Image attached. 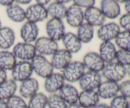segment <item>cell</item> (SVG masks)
<instances>
[{
    "label": "cell",
    "mask_w": 130,
    "mask_h": 108,
    "mask_svg": "<svg viewBox=\"0 0 130 108\" xmlns=\"http://www.w3.org/2000/svg\"><path fill=\"white\" fill-rule=\"evenodd\" d=\"M124 9L127 13L130 14V0L126 1L125 3H124Z\"/></svg>",
    "instance_id": "44"
},
{
    "label": "cell",
    "mask_w": 130,
    "mask_h": 108,
    "mask_svg": "<svg viewBox=\"0 0 130 108\" xmlns=\"http://www.w3.org/2000/svg\"><path fill=\"white\" fill-rule=\"evenodd\" d=\"M14 1H12V0H0V5L4 6H6L7 8L12 5Z\"/></svg>",
    "instance_id": "40"
},
{
    "label": "cell",
    "mask_w": 130,
    "mask_h": 108,
    "mask_svg": "<svg viewBox=\"0 0 130 108\" xmlns=\"http://www.w3.org/2000/svg\"><path fill=\"white\" fill-rule=\"evenodd\" d=\"M119 26L124 30L130 32V14L126 13L122 15L119 20Z\"/></svg>",
    "instance_id": "37"
},
{
    "label": "cell",
    "mask_w": 130,
    "mask_h": 108,
    "mask_svg": "<svg viewBox=\"0 0 130 108\" xmlns=\"http://www.w3.org/2000/svg\"><path fill=\"white\" fill-rule=\"evenodd\" d=\"M12 53L20 61L30 62L36 55V50L34 44L24 42L19 43L14 46Z\"/></svg>",
    "instance_id": "4"
},
{
    "label": "cell",
    "mask_w": 130,
    "mask_h": 108,
    "mask_svg": "<svg viewBox=\"0 0 130 108\" xmlns=\"http://www.w3.org/2000/svg\"><path fill=\"white\" fill-rule=\"evenodd\" d=\"M7 108H27V104L23 98L18 95H14L6 100Z\"/></svg>",
    "instance_id": "34"
},
{
    "label": "cell",
    "mask_w": 130,
    "mask_h": 108,
    "mask_svg": "<svg viewBox=\"0 0 130 108\" xmlns=\"http://www.w3.org/2000/svg\"><path fill=\"white\" fill-rule=\"evenodd\" d=\"M6 13L8 17L16 23L23 22L25 18V10L14 1L13 3L6 8Z\"/></svg>",
    "instance_id": "25"
},
{
    "label": "cell",
    "mask_w": 130,
    "mask_h": 108,
    "mask_svg": "<svg viewBox=\"0 0 130 108\" xmlns=\"http://www.w3.org/2000/svg\"><path fill=\"white\" fill-rule=\"evenodd\" d=\"M66 28L60 19L52 18L46 24V32L48 38L56 42L62 40L66 34Z\"/></svg>",
    "instance_id": "5"
},
{
    "label": "cell",
    "mask_w": 130,
    "mask_h": 108,
    "mask_svg": "<svg viewBox=\"0 0 130 108\" xmlns=\"http://www.w3.org/2000/svg\"><path fill=\"white\" fill-rule=\"evenodd\" d=\"M48 104V97L42 92H38L29 99L27 108H46Z\"/></svg>",
    "instance_id": "30"
},
{
    "label": "cell",
    "mask_w": 130,
    "mask_h": 108,
    "mask_svg": "<svg viewBox=\"0 0 130 108\" xmlns=\"http://www.w3.org/2000/svg\"><path fill=\"white\" fill-rule=\"evenodd\" d=\"M92 108H110V107L109 105L105 104V103H99L93 107Z\"/></svg>",
    "instance_id": "42"
},
{
    "label": "cell",
    "mask_w": 130,
    "mask_h": 108,
    "mask_svg": "<svg viewBox=\"0 0 130 108\" xmlns=\"http://www.w3.org/2000/svg\"><path fill=\"white\" fill-rule=\"evenodd\" d=\"M36 52L39 55L43 56L53 55L58 50V45L57 42L47 37H40L34 42Z\"/></svg>",
    "instance_id": "6"
},
{
    "label": "cell",
    "mask_w": 130,
    "mask_h": 108,
    "mask_svg": "<svg viewBox=\"0 0 130 108\" xmlns=\"http://www.w3.org/2000/svg\"><path fill=\"white\" fill-rule=\"evenodd\" d=\"M94 27L86 22H83L77 27V36L82 43H89L94 36Z\"/></svg>",
    "instance_id": "28"
},
{
    "label": "cell",
    "mask_w": 130,
    "mask_h": 108,
    "mask_svg": "<svg viewBox=\"0 0 130 108\" xmlns=\"http://www.w3.org/2000/svg\"><path fill=\"white\" fill-rule=\"evenodd\" d=\"M128 108H130V100L129 101V102H128Z\"/></svg>",
    "instance_id": "49"
},
{
    "label": "cell",
    "mask_w": 130,
    "mask_h": 108,
    "mask_svg": "<svg viewBox=\"0 0 130 108\" xmlns=\"http://www.w3.org/2000/svg\"><path fill=\"white\" fill-rule=\"evenodd\" d=\"M15 2L18 5H29L31 1L30 0H17V1H15Z\"/></svg>",
    "instance_id": "43"
},
{
    "label": "cell",
    "mask_w": 130,
    "mask_h": 108,
    "mask_svg": "<svg viewBox=\"0 0 130 108\" xmlns=\"http://www.w3.org/2000/svg\"><path fill=\"white\" fill-rule=\"evenodd\" d=\"M7 80V74L4 70L0 69V85Z\"/></svg>",
    "instance_id": "39"
},
{
    "label": "cell",
    "mask_w": 130,
    "mask_h": 108,
    "mask_svg": "<svg viewBox=\"0 0 130 108\" xmlns=\"http://www.w3.org/2000/svg\"><path fill=\"white\" fill-rule=\"evenodd\" d=\"M101 75L107 81L118 83L126 76V68L114 61L105 65Z\"/></svg>",
    "instance_id": "1"
},
{
    "label": "cell",
    "mask_w": 130,
    "mask_h": 108,
    "mask_svg": "<svg viewBox=\"0 0 130 108\" xmlns=\"http://www.w3.org/2000/svg\"><path fill=\"white\" fill-rule=\"evenodd\" d=\"M100 10L105 18L115 19L120 15L121 10L119 3L114 0H102L100 2Z\"/></svg>",
    "instance_id": "19"
},
{
    "label": "cell",
    "mask_w": 130,
    "mask_h": 108,
    "mask_svg": "<svg viewBox=\"0 0 130 108\" xmlns=\"http://www.w3.org/2000/svg\"><path fill=\"white\" fill-rule=\"evenodd\" d=\"M0 108H7L6 101L0 99Z\"/></svg>",
    "instance_id": "46"
},
{
    "label": "cell",
    "mask_w": 130,
    "mask_h": 108,
    "mask_svg": "<svg viewBox=\"0 0 130 108\" xmlns=\"http://www.w3.org/2000/svg\"><path fill=\"white\" fill-rule=\"evenodd\" d=\"M116 62L124 67L130 66V50L119 49L117 50L115 57Z\"/></svg>",
    "instance_id": "33"
},
{
    "label": "cell",
    "mask_w": 130,
    "mask_h": 108,
    "mask_svg": "<svg viewBox=\"0 0 130 108\" xmlns=\"http://www.w3.org/2000/svg\"><path fill=\"white\" fill-rule=\"evenodd\" d=\"M15 41V32L9 27H2L0 29V48L6 50L13 45Z\"/></svg>",
    "instance_id": "24"
},
{
    "label": "cell",
    "mask_w": 130,
    "mask_h": 108,
    "mask_svg": "<svg viewBox=\"0 0 130 108\" xmlns=\"http://www.w3.org/2000/svg\"><path fill=\"white\" fill-rule=\"evenodd\" d=\"M72 53L65 49H58L52 55L51 64L53 69L62 70L72 62Z\"/></svg>",
    "instance_id": "13"
},
{
    "label": "cell",
    "mask_w": 130,
    "mask_h": 108,
    "mask_svg": "<svg viewBox=\"0 0 130 108\" xmlns=\"http://www.w3.org/2000/svg\"><path fill=\"white\" fill-rule=\"evenodd\" d=\"M85 67L82 62L72 61L62 71V74L65 81L69 83L79 81L85 72Z\"/></svg>",
    "instance_id": "3"
},
{
    "label": "cell",
    "mask_w": 130,
    "mask_h": 108,
    "mask_svg": "<svg viewBox=\"0 0 130 108\" xmlns=\"http://www.w3.org/2000/svg\"><path fill=\"white\" fill-rule=\"evenodd\" d=\"M115 43L119 49L130 50V32L121 31L115 39Z\"/></svg>",
    "instance_id": "31"
},
{
    "label": "cell",
    "mask_w": 130,
    "mask_h": 108,
    "mask_svg": "<svg viewBox=\"0 0 130 108\" xmlns=\"http://www.w3.org/2000/svg\"><path fill=\"white\" fill-rule=\"evenodd\" d=\"M129 100L121 95H118L112 99L110 108H128Z\"/></svg>",
    "instance_id": "35"
},
{
    "label": "cell",
    "mask_w": 130,
    "mask_h": 108,
    "mask_svg": "<svg viewBox=\"0 0 130 108\" xmlns=\"http://www.w3.org/2000/svg\"><path fill=\"white\" fill-rule=\"evenodd\" d=\"M68 108H86V107L83 106V105H81V104H79L78 102H77V103H76V104L69 105Z\"/></svg>",
    "instance_id": "45"
},
{
    "label": "cell",
    "mask_w": 130,
    "mask_h": 108,
    "mask_svg": "<svg viewBox=\"0 0 130 108\" xmlns=\"http://www.w3.org/2000/svg\"><path fill=\"white\" fill-rule=\"evenodd\" d=\"M65 81H66L62 73L53 72L50 76L46 78L44 81V90L50 94H56L63 86Z\"/></svg>",
    "instance_id": "16"
},
{
    "label": "cell",
    "mask_w": 130,
    "mask_h": 108,
    "mask_svg": "<svg viewBox=\"0 0 130 108\" xmlns=\"http://www.w3.org/2000/svg\"><path fill=\"white\" fill-rule=\"evenodd\" d=\"M17 90V85L16 81L12 79H7L0 85V99L6 101L15 95Z\"/></svg>",
    "instance_id": "26"
},
{
    "label": "cell",
    "mask_w": 130,
    "mask_h": 108,
    "mask_svg": "<svg viewBox=\"0 0 130 108\" xmlns=\"http://www.w3.org/2000/svg\"><path fill=\"white\" fill-rule=\"evenodd\" d=\"M84 18L87 24L94 27H100L105 24V16L100 8L93 6L84 11Z\"/></svg>",
    "instance_id": "15"
},
{
    "label": "cell",
    "mask_w": 130,
    "mask_h": 108,
    "mask_svg": "<svg viewBox=\"0 0 130 108\" xmlns=\"http://www.w3.org/2000/svg\"><path fill=\"white\" fill-rule=\"evenodd\" d=\"M65 18L70 26L77 28L83 23L85 20L84 11L82 8L73 3L67 8Z\"/></svg>",
    "instance_id": "12"
},
{
    "label": "cell",
    "mask_w": 130,
    "mask_h": 108,
    "mask_svg": "<svg viewBox=\"0 0 130 108\" xmlns=\"http://www.w3.org/2000/svg\"><path fill=\"white\" fill-rule=\"evenodd\" d=\"M74 4L76 5L81 8L88 9L94 6L95 1L94 0H75L73 1Z\"/></svg>",
    "instance_id": "38"
},
{
    "label": "cell",
    "mask_w": 130,
    "mask_h": 108,
    "mask_svg": "<svg viewBox=\"0 0 130 108\" xmlns=\"http://www.w3.org/2000/svg\"><path fill=\"white\" fill-rule=\"evenodd\" d=\"M62 41L65 50L71 53H77L81 50L82 43L74 33H66Z\"/></svg>",
    "instance_id": "22"
},
{
    "label": "cell",
    "mask_w": 130,
    "mask_h": 108,
    "mask_svg": "<svg viewBox=\"0 0 130 108\" xmlns=\"http://www.w3.org/2000/svg\"><path fill=\"white\" fill-rule=\"evenodd\" d=\"M99 100L96 90H83L79 94L78 103L86 108H92L99 104Z\"/></svg>",
    "instance_id": "21"
},
{
    "label": "cell",
    "mask_w": 130,
    "mask_h": 108,
    "mask_svg": "<svg viewBox=\"0 0 130 108\" xmlns=\"http://www.w3.org/2000/svg\"><path fill=\"white\" fill-rule=\"evenodd\" d=\"M99 97L103 99H112L118 95L119 85L118 83L107 81L102 82L96 90Z\"/></svg>",
    "instance_id": "14"
},
{
    "label": "cell",
    "mask_w": 130,
    "mask_h": 108,
    "mask_svg": "<svg viewBox=\"0 0 130 108\" xmlns=\"http://www.w3.org/2000/svg\"><path fill=\"white\" fill-rule=\"evenodd\" d=\"M116 52L115 44L112 41L102 42L99 47V54L105 64L114 62Z\"/></svg>",
    "instance_id": "23"
},
{
    "label": "cell",
    "mask_w": 130,
    "mask_h": 108,
    "mask_svg": "<svg viewBox=\"0 0 130 108\" xmlns=\"http://www.w3.org/2000/svg\"><path fill=\"white\" fill-rule=\"evenodd\" d=\"M20 37L24 43H32L37 40L39 34V28L35 23L27 22L20 28Z\"/></svg>",
    "instance_id": "18"
},
{
    "label": "cell",
    "mask_w": 130,
    "mask_h": 108,
    "mask_svg": "<svg viewBox=\"0 0 130 108\" xmlns=\"http://www.w3.org/2000/svg\"><path fill=\"white\" fill-rule=\"evenodd\" d=\"M48 108H68L69 105L57 94H50L48 97Z\"/></svg>",
    "instance_id": "32"
},
{
    "label": "cell",
    "mask_w": 130,
    "mask_h": 108,
    "mask_svg": "<svg viewBox=\"0 0 130 108\" xmlns=\"http://www.w3.org/2000/svg\"><path fill=\"white\" fill-rule=\"evenodd\" d=\"M121 32V27L119 24L116 22H109L104 24L99 27L96 32L97 37L102 42L112 41L116 38Z\"/></svg>",
    "instance_id": "9"
},
{
    "label": "cell",
    "mask_w": 130,
    "mask_h": 108,
    "mask_svg": "<svg viewBox=\"0 0 130 108\" xmlns=\"http://www.w3.org/2000/svg\"><path fill=\"white\" fill-rule=\"evenodd\" d=\"M50 1H48V0H37L36 4L40 5V6H43V7H45L46 5L50 4Z\"/></svg>",
    "instance_id": "41"
},
{
    "label": "cell",
    "mask_w": 130,
    "mask_h": 108,
    "mask_svg": "<svg viewBox=\"0 0 130 108\" xmlns=\"http://www.w3.org/2000/svg\"><path fill=\"white\" fill-rule=\"evenodd\" d=\"M119 92L127 99H130V80H124L119 85Z\"/></svg>",
    "instance_id": "36"
},
{
    "label": "cell",
    "mask_w": 130,
    "mask_h": 108,
    "mask_svg": "<svg viewBox=\"0 0 130 108\" xmlns=\"http://www.w3.org/2000/svg\"><path fill=\"white\" fill-rule=\"evenodd\" d=\"M79 94L77 88L69 83H65L58 91V95L68 105L78 102Z\"/></svg>",
    "instance_id": "20"
},
{
    "label": "cell",
    "mask_w": 130,
    "mask_h": 108,
    "mask_svg": "<svg viewBox=\"0 0 130 108\" xmlns=\"http://www.w3.org/2000/svg\"><path fill=\"white\" fill-rule=\"evenodd\" d=\"M83 64L88 71L94 72H102L105 64L100 55L96 52H90L85 55L83 58Z\"/></svg>",
    "instance_id": "11"
},
{
    "label": "cell",
    "mask_w": 130,
    "mask_h": 108,
    "mask_svg": "<svg viewBox=\"0 0 130 108\" xmlns=\"http://www.w3.org/2000/svg\"><path fill=\"white\" fill-rule=\"evenodd\" d=\"M48 17L46 8L36 3L29 6L25 10V18L27 22L36 24L37 22L44 21Z\"/></svg>",
    "instance_id": "10"
},
{
    "label": "cell",
    "mask_w": 130,
    "mask_h": 108,
    "mask_svg": "<svg viewBox=\"0 0 130 108\" xmlns=\"http://www.w3.org/2000/svg\"><path fill=\"white\" fill-rule=\"evenodd\" d=\"M126 74H128L130 78V66L128 67V68H126Z\"/></svg>",
    "instance_id": "47"
},
{
    "label": "cell",
    "mask_w": 130,
    "mask_h": 108,
    "mask_svg": "<svg viewBox=\"0 0 130 108\" xmlns=\"http://www.w3.org/2000/svg\"><path fill=\"white\" fill-rule=\"evenodd\" d=\"M17 63V58L11 52L0 51V69L4 71H11Z\"/></svg>",
    "instance_id": "29"
},
{
    "label": "cell",
    "mask_w": 130,
    "mask_h": 108,
    "mask_svg": "<svg viewBox=\"0 0 130 108\" xmlns=\"http://www.w3.org/2000/svg\"><path fill=\"white\" fill-rule=\"evenodd\" d=\"M33 72L38 76L46 78L53 72V67L51 62L44 56L36 55L30 61Z\"/></svg>",
    "instance_id": "2"
},
{
    "label": "cell",
    "mask_w": 130,
    "mask_h": 108,
    "mask_svg": "<svg viewBox=\"0 0 130 108\" xmlns=\"http://www.w3.org/2000/svg\"><path fill=\"white\" fill-rule=\"evenodd\" d=\"M39 88V82L33 78L22 81L19 86L20 96L24 99H30L38 93Z\"/></svg>",
    "instance_id": "17"
},
{
    "label": "cell",
    "mask_w": 130,
    "mask_h": 108,
    "mask_svg": "<svg viewBox=\"0 0 130 108\" xmlns=\"http://www.w3.org/2000/svg\"><path fill=\"white\" fill-rule=\"evenodd\" d=\"M33 70L30 62L19 61L11 70L12 80L15 81L22 82L25 80L31 78Z\"/></svg>",
    "instance_id": "8"
},
{
    "label": "cell",
    "mask_w": 130,
    "mask_h": 108,
    "mask_svg": "<svg viewBox=\"0 0 130 108\" xmlns=\"http://www.w3.org/2000/svg\"><path fill=\"white\" fill-rule=\"evenodd\" d=\"M102 82V75L99 72L88 71L79 80V85L83 90H95Z\"/></svg>",
    "instance_id": "7"
},
{
    "label": "cell",
    "mask_w": 130,
    "mask_h": 108,
    "mask_svg": "<svg viewBox=\"0 0 130 108\" xmlns=\"http://www.w3.org/2000/svg\"><path fill=\"white\" fill-rule=\"evenodd\" d=\"M46 9L48 15L51 17L60 20L66 17L67 10V8L66 5L59 1H56L50 3Z\"/></svg>",
    "instance_id": "27"
},
{
    "label": "cell",
    "mask_w": 130,
    "mask_h": 108,
    "mask_svg": "<svg viewBox=\"0 0 130 108\" xmlns=\"http://www.w3.org/2000/svg\"><path fill=\"white\" fill-rule=\"evenodd\" d=\"M1 27H2V23H1V20H0V29H1Z\"/></svg>",
    "instance_id": "48"
}]
</instances>
